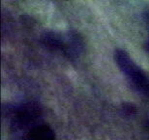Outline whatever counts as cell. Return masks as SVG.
I'll return each mask as SVG.
<instances>
[{
    "instance_id": "277c9868",
    "label": "cell",
    "mask_w": 149,
    "mask_h": 140,
    "mask_svg": "<svg viewBox=\"0 0 149 140\" xmlns=\"http://www.w3.org/2000/svg\"><path fill=\"white\" fill-rule=\"evenodd\" d=\"M27 140H54V134L49 127L37 126L29 132Z\"/></svg>"
},
{
    "instance_id": "52a82bcc",
    "label": "cell",
    "mask_w": 149,
    "mask_h": 140,
    "mask_svg": "<svg viewBox=\"0 0 149 140\" xmlns=\"http://www.w3.org/2000/svg\"><path fill=\"white\" fill-rule=\"evenodd\" d=\"M145 20H146V22L148 23V25H149V12H147L146 14H145Z\"/></svg>"
},
{
    "instance_id": "7a4b0ae2",
    "label": "cell",
    "mask_w": 149,
    "mask_h": 140,
    "mask_svg": "<svg viewBox=\"0 0 149 140\" xmlns=\"http://www.w3.org/2000/svg\"><path fill=\"white\" fill-rule=\"evenodd\" d=\"M40 116V109L36 104L26 103L19 106L14 112L13 127L16 129H23Z\"/></svg>"
},
{
    "instance_id": "6da1fadb",
    "label": "cell",
    "mask_w": 149,
    "mask_h": 140,
    "mask_svg": "<svg viewBox=\"0 0 149 140\" xmlns=\"http://www.w3.org/2000/svg\"><path fill=\"white\" fill-rule=\"evenodd\" d=\"M114 58L134 89L141 94L149 97V77L132 61L125 51L116 50Z\"/></svg>"
},
{
    "instance_id": "3957f363",
    "label": "cell",
    "mask_w": 149,
    "mask_h": 140,
    "mask_svg": "<svg viewBox=\"0 0 149 140\" xmlns=\"http://www.w3.org/2000/svg\"><path fill=\"white\" fill-rule=\"evenodd\" d=\"M42 41L44 44L49 48H52L55 50H61L64 51L65 48V39L61 36L60 34L56 32H46L42 36Z\"/></svg>"
},
{
    "instance_id": "5b68a950",
    "label": "cell",
    "mask_w": 149,
    "mask_h": 140,
    "mask_svg": "<svg viewBox=\"0 0 149 140\" xmlns=\"http://www.w3.org/2000/svg\"><path fill=\"white\" fill-rule=\"evenodd\" d=\"M124 112H127L128 114L131 115V114H134V113H136V107L132 105V104L128 103V104H125L124 105Z\"/></svg>"
},
{
    "instance_id": "8992f818",
    "label": "cell",
    "mask_w": 149,
    "mask_h": 140,
    "mask_svg": "<svg viewBox=\"0 0 149 140\" xmlns=\"http://www.w3.org/2000/svg\"><path fill=\"white\" fill-rule=\"evenodd\" d=\"M145 49H146V51L149 53V38L146 40V42H145Z\"/></svg>"
}]
</instances>
